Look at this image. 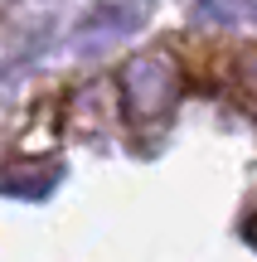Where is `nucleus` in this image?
<instances>
[{"mask_svg": "<svg viewBox=\"0 0 257 262\" xmlns=\"http://www.w3.org/2000/svg\"><path fill=\"white\" fill-rule=\"evenodd\" d=\"M131 88H146V97H136V117H160L175 97V68L165 58H136L126 68Z\"/></svg>", "mask_w": 257, "mask_h": 262, "instance_id": "f257e3e1", "label": "nucleus"}, {"mask_svg": "<svg viewBox=\"0 0 257 262\" xmlns=\"http://www.w3.org/2000/svg\"><path fill=\"white\" fill-rule=\"evenodd\" d=\"M248 233H252V238H257V224H252V228H248Z\"/></svg>", "mask_w": 257, "mask_h": 262, "instance_id": "f03ea898", "label": "nucleus"}]
</instances>
